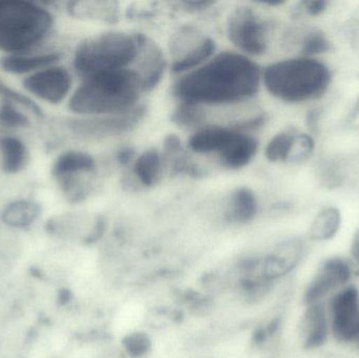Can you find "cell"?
<instances>
[{"instance_id":"obj_1","label":"cell","mask_w":359,"mask_h":358,"mask_svg":"<svg viewBox=\"0 0 359 358\" xmlns=\"http://www.w3.org/2000/svg\"><path fill=\"white\" fill-rule=\"evenodd\" d=\"M262 71L259 65L238 52L215 54L206 63L180 76L172 95L185 104H236L259 92Z\"/></svg>"},{"instance_id":"obj_2","label":"cell","mask_w":359,"mask_h":358,"mask_svg":"<svg viewBox=\"0 0 359 358\" xmlns=\"http://www.w3.org/2000/svg\"><path fill=\"white\" fill-rule=\"evenodd\" d=\"M143 92L135 69L101 71L82 79L71 95L69 109L81 117H109L132 113Z\"/></svg>"},{"instance_id":"obj_3","label":"cell","mask_w":359,"mask_h":358,"mask_svg":"<svg viewBox=\"0 0 359 358\" xmlns=\"http://www.w3.org/2000/svg\"><path fill=\"white\" fill-rule=\"evenodd\" d=\"M326 64L309 57L285 59L262 71V82L278 100L299 103L318 98L330 83Z\"/></svg>"},{"instance_id":"obj_4","label":"cell","mask_w":359,"mask_h":358,"mask_svg":"<svg viewBox=\"0 0 359 358\" xmlns=\"http://www.w3.org/2000/svg\"><path fill=\"white\" fill-rule=\"evenodd\" d=\"M144 39L142 34L121 31L86 38L76 48L74 69L81 79L101 71L130 69L138 59Z\"/></svg>"},{"instance_id":"obj_5","label":"cell","mask_w":359,"mask_h":358,"mask_svg":"<svg viewBox=\"0 0 359 358\" xmlns=\"http://www.w3.org/2000/svg\"><path fill=\"white\" fill-rule=\"evenodd\" d=\"M54 25L50 11L27 0H0V50L27 54L41 43Z\"/></svg>"},{"instance_id":"obj_6","label":"cell","mask_w":359,"mask_h":358,"mask_svg":"<svg viewBox=\"0 0 359 358\" xmlns=\"http://www.w3.org/2000/svg\"><path fill=\"white\" fill-rule=\"evenodd\" d=\"M226 35L245 56H261L267 50L268 27L250 6L234 8L226 21Z\"/></svg>"},{"instance_id":"obj_7","label":"cell","mask_w":359,"mask_h":358,"mask_svg":"<svg viewBox=\"0 0 359 358\" xmlns=\"http://www.w3.org/2000/svg\"><path fill=\"white\" fill-rule=\"evenodd\" d=\"M331 334L339 342L355 344L359 336V290L348 285L326 303Z\"/></svg>"},{"instance_id":"obj_8","label":"cell","mask_w":359,"mask_h":358,"mask_svg":"<svg viewBox=\"0 0 359 358\" xmlns=\"http://www.w3.org/2000/svg\"><path fill=\"white\" fill-rule=\"evenodd\" d=\"M351 262L341 258L327 260L318 269L304 294L306 306L326 303L339 290L349 285L353 277Z\"/></svg>"},{"instance_id":"obj_9","label":"cell","mask_w":359,"mask_h":358,"mask_svg":"<svg viewBox=\"0 0 359 358\" xmlns=\"http://www.w3.org/2000/svg\"><path fill=\"white\" fill-rule=\"evenodd\" d=\"M73 79L65 67L59 65L46 67L27 76L22 86L27 92L50 104H59L71 92Z\"/></svg>"},{"instance_id":"obj_10","label":"cell","mask_w":359,"mask_h":358,"mask_svg":"<svg viewBox=\"0 0 359 358\" xmlns=\"http://www.w3.org/2000/svg\"><path fill=\"white\" fill-rule=\"evenodd\" d=\"M139 117L137 111L109 117H81L69 120L67 126L77 138L92 140L123 134L137 123Z\"/></svg>"},{"instance_id":"obj_11","label":"cell","mask_w":359,"mask_h":358,"mask_svg":"<svg viewBox=\"0 0 359 358\" xmlns=\"http://www.w3.org/2000/svg\"><path fill=\"white\" fill-rule=\"evenodd\" d=\"M305 250V244L301 240H288L278 244L262 259V275L270 283L284 279L299 266Z\"/></svg>"},{"instance_id":"obj_12","label":"cell","mask_w":359,"mask_h":358,"mask_svg":"<svg viewBox=\"0 0 359 358\" xmlns=\"http://www.w3.org/2000/svg\"><path fill=\"white\" fill-rule=\"evenodd\" d=\"M299 325L303 346L309 350L320 348L326 344L331 334L330 319L326 303L306 306Z\"/></svg>"},{"instance_id":"obj_13","label":"cell","mask_w":359,"mask_h":358,"mask_svg":"<svg viewBox=\"0 0 359 358\" xmlns=\"http://www.w3.org/2000/svg\"><path fill=\"white\" fill-rule=\"evenodd\" d=\"M241 130L236 128L211 125L200 128L190 136L188 145L196 153H217L221 156L234 142Z\"/></svg>"},{"instance_id":"obj_14","label":"cell","mask_w":359,"mask_h":358,"mask_svg":"<svg viewBox=\"0 0 359 358\" xmlns=\"http://www.w3.org/2000/svg\"><path fill=\"white\" fill-rule=\"evenodd\" d=\"M138 69H135L140 78L143 92L153 90L163 76L166 62L163 53L145 37L138 59Z\"/></svg>"},{"instance_id":"obj_15","label":"cell","mask_w":359,"mask_h":358,"mask_svg":"<svg viewBox=\"0 0 359 358\" xmlns=\"http://www.w3.org/2000/svg\"><path fill=\"white\" fill-rule=\"evenodd\" d=\"M60 60L59 53L38 55H6L0 59V69L11 75H32L46 67L56 65Z\"/></svg>"},{"instance_id":"obj_16","label":"cell","mask_w":359,"mask_h":358,"mask_svg":"<svg viewBox=\"0 0 359 358\" xmlns=\"http://www.w3.org/2000/svg\"><path fill=\"white\" fill-rule=\"evenodd\" d=\"M96 168V161L90 153L80 151H67L55 160L52 174L57 182L65 179L78 178L90 174Z\"/></svg>"},{"instance_id":"obj_17","label":"cell","mask_w":359,"mask_h":358,"mask_svg":"<svg viewBox=\"0 0 359 358\" xmlns=\"http://www.w3.org/2000/svg\"><path fill=\"white\" fill-rule=\"evenodd\" d=\"M42 207L32 200H15L4 206L0 212V221L11 228L25 229L39 218Z\"/></svg>"},{"instance_id":"obj_18","label":"cell","mask_w":359,"mask_h":358,"mask_svg":"<svg viewBox=\"0 0 359 358\" xmlns=\"http://www.w3.org/2000/svg\"><path fill=\"white\" fill-rule=\"evenodd\" d=\"M259 141L250 135L241 132L229 149L219 156L222 165L229 170H241L248 165L257 155Z\"/></svg>"},{"instance_id":"obj_19","label":"cell","mask_w":359,"mask_h":358,"mask_svg":"<svg viewBox=\"0 0 359 358\" xmlns=\"http://www.w3.org/2000/svg\"><path fill=\"white\" fill-rule=\"evenodd\" d=\"M2 170L8 174L22 172L29 159V149L22 140L13 136L0 138Z\"/></svg>"},{"instance_id":"obj_20","label":"cell","mask_w":359,"mask_h":358,"mask_svg":"<svg viewBox=\"0 0 359 358\" xmlns=\"http://www.w3.org/2000/svg\"><path fill=\"white\" fill-rule=\"evenodd\" d=\"M215 48L217 46H215V40L205 37L198 46H194V48L188 50L178 58L174 59V62L170 67L172 73L181 76L202 67L209 59L215 56Z\"/></svg>"},{"instance_id":"obj_21","label":"cell","mask_w":359,"mask_h":358,"mask_svg":"<svg viewBox=\"0 0 359 358\" xmlns=\"http://www.w3.org/2000/svg\"><path fill=\"white\" fill-rule=\"evenodd\" d=\"M133 172L143 186H156L161 180L163 172V161L160 151L156 149L143 151L135 160Z\"/></svg>"},{"instance_id":"obj_22","label":"cell","mask_w":359,"mask_h":358,"mask_svg":"<svg viewBox=\"0 0 359 358\" xmlns=\"http://www.w3.org/2000/svg\"><path fill=\"white\" fill-rule=\"evenodd\" d=\"M259 209L257 197L251 189L240 187L230 195L228 218L233 222L246 224L255 218Z\"/></svg>"},{"instance_id":"obj_23","label":"cell","mask_w":359,"mask_h":358,"mask_svg":"<svg viewBox=\"0 0 359 358\" xmlns=\"http://www.w3.org/2000/svg\"><path fill=\"white\" fill-rule=\"evenodd\" d=\"M341 225V214L337 208L326 207L320 210L310 226V239L316 242L328 241L339 233Z\"/></svg>"},{"instance_id":"obj_24","label":"cell","mask_w":359,"mask_h":358,"mask_svg":"<svg viewBox=\"0 0 359 358\" xmlns=\"http://www.w3.org/2000/svg\"><path fill=\"white\" fill-rule=\"evenodd\" d=\"M69 11L75 16L88 17L109 23L116 22L119 15V8L114 2H72Z\"/></svg>"},{"instance_id":"obj_25","label":"cell","mask_w":359,"mask_h":358,"mask_svg":"<svg viewBox=\"0 0 359 358\" xmlns=\"http://www.w3.org/2000/svg\"><path fill=\"white\" fill-rule=\"evenodd\" d=\"M295 135L297 132L291 130H283L276 134L266 146L265 156L267 160L273 163L289 161Z\"/></svg>"},{"instance_id":"obj_26","label":"cell","mask_w":359,"mask_h":358,"mask_svg":"<svg viewBox=\"0 0 359 358\" xmlns=\"http://www.w3.org/2000/svg\"><path fill=\"white\" fill-rule=\"evenodd\" d=\"M0 96L4 99V101H8V102L13 103L15 105H20V106L29 109L37 117L43 118V111L38 103H36L31 97L27 96L25 92H19V90L11 88L2 79H0Z\"/></svg>"},{"instance_id":"obj_27","label":"cell","mask_w":359,"mask_h":358,"mask_svg":"<svg viewBox=\"0 0 359 358\" xmlns=\"http://www.w3.org/2000/svg\"><path fill=\"white\" fill-rule=\"evenodd\" d=\"M0 124L8 128H27L31 121L27 115L17 109L16 105L2 101L0 104Z\"/></svg>"},{"instance_id":"obj_28","label":"cell","mask_w":359,"mask_h":358,"mask_svg":"<svg viewBox=\"0 0 359 358\" xmlns=\"http://www.w3.org/2000/svg\"><path fill=\"white\" fill-rule=\"evenodd\" d=\"M329 50V41L326 36L322 32H310L303 41L302 53L304 57H312L316 55L323 54Z\"/></svg>"},{"instance_id":"obj_29","label":"cell","mask_w":359,"mask_h":358,"mask_svg":"<svg viewBox=\"0 0 359 358\" xmlns=\"http://www.w3.org/2000/svg\"><path fill=\"white\" fill-rule=\"evenodd\" d=\"M314 151V141L310 135H295L294 142L291 149L290 162H301L308 159Z\"/></svg>"},{"instance_id":"obj_30","label":"cell","mask_w":359,"mask_h":358,"mask_svg":"<svg viewBox=\"0 0 359 358\" xmlns=\"http://www.w3.org/2000/svg\"><path fill=\"white\" fill-rule=\"evenodd\" d=\"M202 116L201 106L180 103L178 109L174 113V118L172 119L179 125L187 126L198 123L202 119Z\"/></svg>"},{"instance_id":"obj_31","label":"cell","mask_w":359,"mask_h":358,"mask_svg":"<svg viewBox=\"0 0 359 358\" xmlns=\"http://www.w3.org/2000/svg\"><path fill=\"white\" fill-rule=\"evenodd\" d=\"M302 4L305 8L304 10L311 16H318V15L322 14L327 8V2L322 1V0H308Z\"/></svg>"},{"instance_id":"obj_32","label":"cell","mask_w":359,"mask_h":358,"mask_svg":"<svg viewBox=\"0 0 359 358\" xmlns=\"http://www.w3.org/2000/svg\"><path fill=\"white\" fill-rule=\"evenodd\" d=\"M182 6L188 8L187 10L198 12V11L206 10L209 6H213L215 2L209 1H184L181 2Z\"/></svg>"},{"instance_id":"obj_33","label":"cell","mask_w":359,"mask_h":358,"mask_svg":"<svg viewBox=\"0 0 359 358\" xmlns=\"http://www.w3.org/2000/svg\"><path fill=\"white\" fill-rule=\"evenodd\" d=\"M352 266L359 267V230L352 241L351 246Z\"/></svg>"},{"instance_id":"obj_34","label":"cell","mask_w":359,"mask_h":358,"mask_svg":"<svg viewBox=\"0 0 359 358\" xmlns=\"http://www.w3.org/2000/svg\"><path fill=\"white\" fill-rule=\"evenodd\" d=\"M135 151H133L130 147H126V149H121L118 153V160H119L120 163L121 164H128L132 161L133 158H134Z\"/></svg>"},{"instance_id":"obj_35","label":"cell","mask_w":359,"mask_h":358,"mask_svg":"<svg viewBox=\"0 0 359 358\" xmlns=\"http://www.w3.org/2000/svg\"><path fill=\"white\" fill-rule=\"evenodd\" d=\"M355 344L358 345V348H359V336H358V340H356Z\"/></svg>"}]
</instances>
